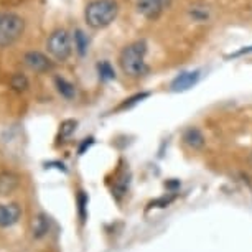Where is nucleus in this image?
Listing matches in <instances>:
<instances>
[{
    "instance_id": "obj_1",
    "label": "nucleus",
    "mask_w": 252,
    "mask_h": 252,
    "mask_svg": "<svg viewBox=\"0 0 252 252\" xmlns=\"http://www.w3.org/2000/svg\"><path fill=\"white\" fill-rule=\"evenodd\" d=\"M145 56H147V43L144 40L127 45L121 51V56H119V64H121L124 74L130 76V78H139V76L145 74L149 71Z\"/></svg>"
},
{
    "instance_id": "obj_2",
    "label": "nucleus",
    "mask_w": 252,
    "mask_h": 252,
    "mask_svg": "<svg viewBox=\"0 0 252 252\" xmlns=\"http://www.w3.org/2000/svg\"><path fill=\"white\" fill-rule=\"evenodd\" d=\"M119 13V3L116 0H93L86 5L84 18L91 28H106L116 20Z\"/></svg>"
},
{
    "instance_id": "obj_3",
    "label": "nucleus",
    "mask_w": 252,
    "mask_h": 252,
    "mask_svg": "<svg viewBox=\"0 0 252 252\" xmlns=\"http://www.w3.org/2000/svg\"><path fill=\"white\" fill-rule=\"evenodd\" d=\"M25 30V22L12 12H0V48L17 41Z\"/></svg>"
},
{
    "instance_id": "obj_4",
    "label": "nucleus",
    "mask_w": 252,
    "mask_h": 252,
    "mask_svg": "<svg viewBox=\"0 0 252 252\" xmlns=\"http://www.w3.org/2000/svg\"><path fill=\"white\" fill-rule=\"evenodd\" d=\"M48 51L55 56V60L66 61L71 55V36L66 30H55L48 38Z\"/></svg>"
},
{
    "instance_id": "obj_5",
    "label": "nucleus",
    "mask_w": 252,
    "mask_h": 252,
    "mask_svg": "<svg viewBox=\"0 0 252 252\" xmlns=\"http://www.w3.org/2000/svg\"><path fill=\"white\" fill-rule=\"evenodd\" d=\"M172 5V0H137V12L147 20H157L166 8Z\"/></svg>"
},
{
    "instance_id": "obj_6",
    "label": "nucleus",
    "mask_w": 252,
    "mask_h": 252,
    "mask_svg": "<svg viewBox=\"0 0 252 252\" xmlns=\"http://www.w3.org/2000/svg\"><path fill=\"white\" fill-rule=\"evenodd\" d=\"M199 71L194 69V71H185V73L178 74L177 78L172 81V84H170V89H172L173 93H183V91H188V89H191L194 84L199 81Z\"/></svg>"
},
{
    "instance_id": "obj_7",
    "label": "nucleus",
    "mask_w": 252,
    "mask_h": 252,
    "mask_svg": "<svg viewBox=\"0 0 252 252\" xmlns=\"http://www.w3.org/2000/svg\"><path fill=\"white\" fill-rule=\"evenodd\" d=\"M23 61L30 69H33L35 73H46L53 68V63L46 58L43 53L40 51H28V53L23 56Z\"/></svg>"
},
{
    "instance_id": "obj_8",
    "label": "nucleus",
    "mask_w": 252,
    "mask_h": 252,
    "mask_svg": "<svg viewBox=\"0 0 252 252\" xmlns=\"http://www.w3.org/2000/svg\"><path fill=\"white\" fill-rule=\"evenodd\" d=\"M22 209L18 204H0V227H10L20 220Z\"/></svg>"
},
{
    "instance_id": "obj_9",
    "label": "nucleus",
    "mask_w": 252,
    "mask_h": 252,
    "mask_svg": "<svg viewBox=\"0 0 252 252\" xmlns=\"http://www.w3.org/2000/svg\"><path fill=\"white\" fill-rule=\"evenodd\" d=\"M183 142L189 147V149L201 150L204 144H206V139H204L203 132L199 130L198 127H188V129L183 132Z\"/></svg>"
},
{
    "instance_id": "obj_10",
    "label": "nucleus",
    "mask_w": 252,
    "mask_h": 252,
    "mask_svg": "<svg viewBox=\"0 0 252 252\" xmlns=\"http://www.w3.org/2000/svg\"><path fill=\"white\" fill-rule=\"evenodd\" d=\"M17 187H18L17 175H13L10 172H2V173H0V196L10 194Z\"/></svg>"
},
{
    "instance_id": "obj_11",
    "label": "nucleus",
    "mask_w": 252,
    "mask_h": 252,
    "mask_svg": "<svg viewBox=\"0 0 252 252\" xmlns=\"http://www.w3.org/2000/svg\"><path fill=\"white\" fill-rule=\"evenodd\" d=\"M55 84H56V89H58V93L64 99H74L76 88H74V84H71L68 79L61 78V76H56V78H55Z\"/></svg>"
},
{
    "instance_id": "obj_12",
    "label": "nucleus",
    "mask_w": 252,
    "mask_h": 252,
    "mask_svg": "<svg viewBox=\"0 0 252 252\" xmlns=\"http://www.w3.org/2000/svg\"><path fill=\"white\" fill-rule=\"evenodd\" d=\"M50 229V221L48 218L45 215H38L35 218V221H33V236L36 237V239H40V237H43L46 232Z\"/></svg>"
},
{
    "instance_id": "obj_13",
    "label": "nucleus",
    "mask_w": 252,
    "mask_h": 252,
    "mask_svg": "<svg viewBox=\"0 0 252 252\" xmlns=\"http://www.w3.org/2000/svg\"><path fill=\"white\" fill-rule=\"evenodd\" d=\"M74 48H76V51L81 55V56H84L88 53V48H89V38H88V35L84 33L83 30H74Z\"/></svg>"
},
{
    "instance_id": "obj_14",
    "label": "nucleus",
    "mask_w": 252,
    "mask_h": 252,
    "mask_svg": "<svg viewBox=\"0 0 252 252\" xmlns=\"http://www.w3.org/2000/svg\"><path fill=\"white\" fill-rule=\"evenodd\" d=\"M97 69H99V78L102 81H111L116 78V71H114L109 61H101V63L97 64Z\"/></svg>"
},
{
    "instance_id": "obj_15",
    "label": "nucleus",
    "mask_w": 252,
    "mask_h": 252,
    "mask_svg": "<svg viewBox=\"0 0 252 252\" xmlns=\"http://www.w3.org/2000/svg\"><path fill=\"white\" fill-rule=\"evenodd\" d=\"M10 84H12V88L15 89V91H25V89L28 88V79H27L25 74L17 73V74L12 76Z\"/></svg>"
},
{
    "instance_id": "obj_16",
    "label": "nucleus",
    "mask_w": 252,
    "mask_h": 252,
    "mask_svg": "<svg viewBox=\"0 0 252 252\" xmlns=\"http://www.w3.org/2000/svg\"><path fill=\"white\" fill-rule=\"evenodd\" d=\"M76 126H78V122L73 121V119H69V121H64L61 124V129H60V137L61 139H66V137H69L73 132L76 130Z\"/></svg>"
},
{
    "instance_id": "obj_17",
    "label": "nucleus",
    "mask_w": 252,
    "mask_h": 252,
    "mask_svg": "<svg viewBox=\"0 0 252 252\" xmlns=\"http://www.w3.org/2000/svg\"><path fill=\"white\" fill-rule=\"evenodd\" d=\"M150 96V93H140V94H135V96H132L129 99H126V102L121 104L119 106V109H129L132 106H135V104H139L140 101H144V99H147Z\"/></svg>"
},
{
    "instance_id": "obj_18",
    "label": "nucleus",
    "mask_w": 252,
    "mask_h": 252,
    "mask_svg": "<svg viewBox=\"0 0 252 252\" xmlns=\"http://www.w3.org/2000/svg\"><path fill=\"white\" fill-rule=\"evenodd\" d=\"M191 15L194 20L198 22H203V20H208V10H204V7H194L191 10Z\"/></svg>"
},
{
    "instance_id": "obj_19",
    "label": "nucleus",
    "mask_w": 252,
    "mask_h": 252,
    "mask_svg": "<svg viewBox=\"0 0 252 252\" xmlns=\"http://www.w3.org/2000/svg\"><path fill=\"white\" fill-rule=\"evenodd\" d=\"M78 203H79V215H81V218H83V221H84V218H86V213H84V208H86V204H88V198H86V194H84L83 191H79Z\"/></svg>"
},
{
    "instance_id": "obj_20",
    "label": "nucleus",
    "mask_w": 252,
    "mask_h": 252,
    "mask_svg": "<svg viewBox=\"0 0 252 252\" xmlns=\"http://www.w3.org/2000/svg\"><path fill=\"white\" fill-rule=\"evenodd\" d=\"M175 199V196H170V198H160V199H157V201H154V203H150V206H158V208H163V206H166V204H170Z\"/></svg>"
},
{
    "instance_id": "obj_21",
    "label": "nucleus",
    "mask_w": 252,
    "mask_h": 252,
    "mask_svg": "<svg viewBox=\"0 0 252 252\" xmlns=\"http://www.w3.org/2000/svg\"><path fill=\"white\" fill-rule=\"evenodd\" d=\"M93 144H94V139H93V137H89V139H84V142H83V144H81V147H79V155H83V154H84V150L89 149V147H91Z\"/></svg>"
},
{
    "instance_id": "obj_22",
    "label": "nucleus",
    "mask_w": 252,
    "mask_h": 252,
    "mask_svg": "<svg viewBox=\"0 0 252 252\" xmlns=\"http://www.w3.org/2000/svg\"><path fill=\"white\" fill-rule=\"evenodd\" d=\"M252 51V46H246V48H242V50H239V51H236V53H232L231 55V58H236V56H241V55H247V53H251Z\"/></svg>"
}]
</instances>
